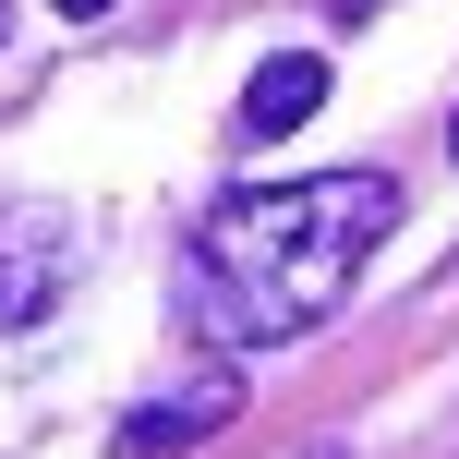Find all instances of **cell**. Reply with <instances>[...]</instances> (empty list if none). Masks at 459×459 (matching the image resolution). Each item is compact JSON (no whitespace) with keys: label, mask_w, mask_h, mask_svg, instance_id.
I'll use <instances>...</instances> for the list:
<instances>
[{"label":"cell","mask_w":459,"mask_h":459,"mask_svg":"<svg viewBox=\"0 0 459 459\" xmlns=\"http://www.w3.org/2000/svg\"><path fill=\"white\" fill-rule=\"evenodd\" d=\"M387 230H399V182L387 169H315V182H242V194H218L206 230H194V254H182L194 339L230 351V363H254V351L326 326Z\"/></svg>","instance_id":"6da1fadb"},{"label":"cell","mask_w":459,"mask_h":459,"mask_svg":"<svg viewBox=\"0 0 459 459\" xmlns=\"http://www.w3.org/2000/svg\"><path fill=\"white\" fill-rule=\"evenodd\" d=\"M73 278V218L61 206H0V326H37Z\"/></svg>","instance_id":"7a4b0ae2"},{"label":"cell","mask_w":459,"mask_h":459,"mask_svg":"<svg viewBox=\"0 0 459 459\" xmlns=\"http://www.w3.org/2000/svg\"><path fill=\"white\" fill-rule=\"evenodd\" d=\"M230 411H242V375H206V387H169V399H145V411H121V459H182V447H206L230 436Z\"/></svg>","instance_id":"3957f363"},{"label":"cell","mask_w":459,"mask_h":459,"mask_svg":"<svg viewBox=\"0 0 459 459\" xmlns=\"http://www.w3.org/2000/svg\"><path fill=\"white\" fill-rule=\"evenodd\" d=\"M315 109H326V61H315V48H278V61H266V73L242 85V134H254V145L302 134Z\"/></svg>","instance_id":"277c9868"},{"label":"cell","mask_w":459,"mask_h":459,"mask_svg":"<svg viewBox=\"0 0 459 459\" xmlns=\"http://www.w3.org/2000/svg\"><path fill=\"white\" fill-rule=\"evenodd\" d=\"M48 13H61V24H85V13H109V0H48Z\"/></svg>","instance_id":"5b68a950"},{"label":"cell","mask_w":459,"mask_h":459,"mask_svg":"<svg viewBox=\"0 0 459 459\" xmlns=\"http://www.w3.org/2000/svg\"><path fill=\"white\" fill-rule=\"evenodd\" d=\"M339 13H351V24H363V13H375V0H339Z\"/></svg>","instance_id":"8992f818"},{"label":"cell","mask_w":459,"mask_h":459,"mask_svg":"<svg viewBox=\"0 0 459 459\" xmlns=\"http://www.w3.org/2000/svg\"><path fill=\"white\" fill-rule=\"evenodd\" d=\"M447 158H459V121H447Z\"/></svg>","instance_id":"52a82bcc"},{"label":"cell","mask_w":459,"mask_h":459,"mask_svg":"<svg viewBox=\"0 0 459 459\" xmlns=\"http://www.w3.org/2000/svg\"><path fill=\"white\" fill-rule=\"evenodd\" d=\"M0 24H13V0H0Z\"/></svg>","instance_id":"ba28073f"}]
</instances>
